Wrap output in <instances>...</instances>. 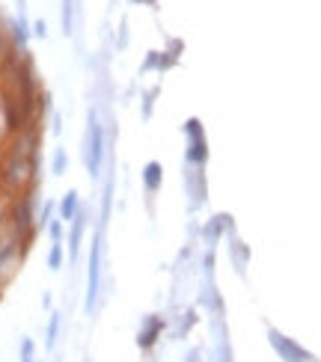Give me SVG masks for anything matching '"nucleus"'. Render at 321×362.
Returning <instances> with one entry per match:
<instances>
[{
  "mask_svg": "<svg viewBox=\"0 0 321 362\" xmlns=\"http://www.w3.org/2000/svg\"><path fill=\"white\" fill-rule=\"evenodd\" d=\"M36 181V158L3 155L0 158V190L9 196H21Z\"/></svg>",
  "mask_w": 321,
  "mask_h": 362,
  "instance_id": "1",
  "label": "nucleus"
},
{
  "mask_svg": "<svg viewBox=\"0 0 321 362\" xmlns=\"http://www.w3.org/2000/svg\"><path fill=\"white\" fill-rule=\"evenodd\" d=\"M271 341H274V350L280 354L285 362H309V354L303 348H298L292 339L280 336V333H271Z\"/></svg>",
  "mask_w": 321,
  "mask_h": 362,
  "instance_id": "3",
  "label": "nucleus"
},
{
  "mask_svg": "<svg viewBox=\"0 0 321 362\" xmlns=\"http://www.w3.org/2000/svg\"><path fill=\"white\" fill-rule=\"evenodd\" d=\"M57 318H51V330H48V345H54V341H57Z\"/></svg>",
  "mask_w": 321,
  "mask_h": 362,
  "instance_id": "13",
  "label": "nucleus"
},
{
  "mask_svg": "<svg viewBox=\"0 0 321 362\" xmlns=\"http://www.w3.org/2000/svg\"><path fill=\"white\" fill-rule=\"evenodd\" d=\"M21 258H24L21 250H12V252H3V256H0V291L15 279L18 267H21Z\"/></svg>",
  "mask_w": 321,
  "mask_h": 362,
  "instance_id": "4",
  "label": "nucleus"
},
{
  "mask_svg": "<svg viewBox=\"0 0 321 362\" xmlns=\"http://www.w3.org/2000/svg\"><path fill=\"white\" fill-rule=\"evenodd\" d=\"M6 214H9V205H3V202H0V223L6 220Z\"/></svg>",
  "mask_w": 321,
  "mask_h": 362,
  "instance_id": "15",
  "label": "nucleus"
},
{
  "mask_svg": "<svg viewBox=\"0 0 321 362\" xmlns=\"http://www.w3.org/2000/svg\"><path fill=\"white\" fill-rule=\"evenodd\" d=\"M62 169H66V152H62V149H60V152H57V155H54V173H57V176H60V173H62Z\"/></svg>",
  "mask_w": 321,
  "mask_h": 362,
  "instance_id": "12",
  "label": "nucleus"
},
{
  "mask_svg": "<svg viewBox=\"0 0 321 362\" xmlns=\"http://www.w3.org/2000/svg\"><path fill=\"white\" fill-rule=\"evenodd\" d=\"M62 30L71 33V0H62Z\"/></svg>",
  "mask_w": 321,
  "mask_h": 362,
  "instance_id": "10",
  "label": "nucleus"
},
{
  "mask_svg": "<svg viewBox=\"0 0 321 362\" xmlns=\"http://www.w3.org/2000/svg\"><path fill=\"white\" fill-rule=\"evenodd\" d=\"M98 297V241L93 238V252H89V288H86V309L93 312V303Z\"/></svg>",
  "mask_w": 321,
  "mask_h": 362,
  "instance_id": "5",
  "label": "nucleus"
},
{
  "mask_svg": "<svg viewBox=\"0 0 321 362\" xmlns=\"http://www.w3.org/2000/svg\"><path fill=\"white\" fill-rule=\"evenodd\" d=\"M60 211H62V220H75V214H78V193H69L66 199H62Z\"/></svg>",
  "mask_w": 321,
  "mask_h": 362,
  "instance_id": "7",
  "label": "nucleus"
},
{
  "mask_svg": "<svg viewBox=\"0 0 321 362\" xmlns=\"http://www.w3.org/2000/svg\"><path fill=\"white\" fill-rule=\"evenodd\" d=\"M60 234H62V226L60 223H51V238H54V243H60Z\"/></svg>",
  "mask_w": 321,
  "mask_h": 362,
  "instance_id": "14",
  "label": "nucleus"
},
{
  "mask_svg": "<svg viewBox=\"0 0 321 362\" xmlns=\"http://www.w3.org/2000/svg\"><path fill=\"white\" fill-rule=\"evenodd\" d=\"M187 160H191V164H202L205 160V143L202 140H193L191 152H187Z\"/></svg>",
  "mask_w": 321,
  "mask_h": 362,
  "instance_id": "8",
  "label": "nucleus"
},
{
  "mask_svg": "<svg viewBox=\"0 0 321 362\" xmlns=\"http://www.w3.org/2000/svg\"><path fill=\"white\" fill-rule=\"evenodd\" d=\"M51 267L54 270H60V265H62V247H60V243H54V250H51Z\"/></svg>",
  "mask_w": 321,
  "mask_h": 362,
  "instance_id": "11",
  "label": "nucleus"
},
{
  "mask_svg": "<svg viewBox=\"0 0 321 362\" xmlns=\"http://www.w3.org/2000/svg\"><path fill=\"white\" fill-rule=\"evenodd\" d=\"M164 330V321H158V318H149L146 321V330L140 333V345L143 348H152L155 345V339H158V333Z\"/></svg>",
  "mask_w": 321,
  "mask_h": 362,
  "instance_id": "6",
  "label": "nucleus"
},
{
  "mask_svg": "<svg viewBox=\"0 0 321 362\" xmlns=\"http://www.w3.org/2000/svg\"><path fill=\"white\" fill-rule=\"evenodd\" d=\"M158 184H160V167L158 164H149L146 167V187L149 190H158Z\"/></svg>",
  "mask_w": 321,
  "mask_h": 362,
  "instance_id": "9",
  "label": "nucleus"
},
{
  "mask_svg": "<svg viewBox=\"0 0 321 362\" xmlns=\"http://www.w3.org/2000/svg\"><path fill=\"white\" fill-rule=\"evenodd\" d=\"M102 125L95 122V116H89V140H86V167L89 176H98L102 169Z\"/></svg>",
  "mask_w": 321,
  "mask_h": 362,
  "instance_id": "2",
  "label": "nucleus"
}]
</instances>
